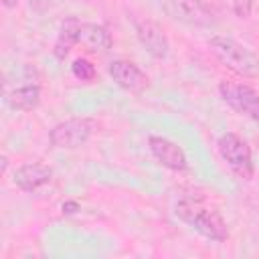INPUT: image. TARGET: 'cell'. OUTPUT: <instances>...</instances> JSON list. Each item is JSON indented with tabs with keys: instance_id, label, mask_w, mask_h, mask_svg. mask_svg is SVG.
Masks as SVG:
<instances>
[{
	"instance_id": "1",
	"label": "cell",
	"mask_w": 259,
	"mask_h": 259,
	"mask_svg": "<svg viewBox=\"0 0 259 259\" xmlns=\"http://www.w3.org/2000/svg\"><path fill=\"white\" fill-rule=\"evenodd\" d=\"M176 217L184 223H188L194 231H198L202 237L210 239V241H217V243H223L229 239V229H227V223L223 221L221 212L217 208H208L204 206L200 200H180L176 204Z\"/></svg>"
},
{
	"instance_id": "2",
	"label": "cell",
	"mask_w": 259,
	"mask_h": 259,
	"mask_svg": "<svg viewBox=\"0 0 259 259\" xmlns=\"http://www.w3.org/2000/svg\"><path fill=\"white\" fill-rule=\"evenodd\" d=\"M208 49L233 73L247 77V79H253L259 75V57L253 51H249L245 45L237 42L235 38L221 36V34L210 36Z\"/></svg>"
},
{
	"instance_id": "3",
	"label": "cell",
	"mask_w": 259,
	"mask_h": 259,
	"mask_svg": "<svg viewBox=\"0 0 259 259\" xmlns=\"http://www.w3.org/2000/svg\"><path fill=\"white\" fill-rule=\"evenodd\" d=\"M97 127L99 123L91 117H71L65 121H59L49 132V142L61 150H75L85 146Z\"/></svg>"
},
{
	"instance_id": "4",
	"label": "cell",
	"mask_w": 259,
	"mask_h": 259,
	"mask_svg": "<svg viewBox=\"0 0 259 259\" xmlns=\"http://www.w3.org/2000/svg\"><path fill=\"white\" fill-rule=\"evenodd\" d=\"M219 154L221 158L229 164V168L243 180H249L253 176V160H251V148L247 146V142L233 134L227 132L219 138Z\"/></svg>"
},
{
	"instance_id": "5",
	"label": "cell",
	"mask_w": 259,
	"mask_h": 259,
	"mask_svg": "<svg viewBox=\"0 0 259 259\" xmlns=\"http://www.w3.org/2000/svg\"><path fill=\"white\" fill-rule=\"evenodd\" d=\"M162 10L172 18L188 26H212L214 12L202 0H160Z\"/></svg>"
},
{
	"instance_id": "6",
	"label": "cell",
	"mask_w": 259,
	"mask_h": 259,
	"mask_svg": "<svg viewBox=\"0 0 259 259\" xmlns=\"http://www.w3.org/2000/svg\"><path fill=\"white\" fill-rule=\"evenodd\" d=\"M219 93L231 109L259 121V93L253 87L239 81H221Z\"/></svg>"
},
{
	"instance_id": "7",
	"label": "cell",
	"mask_w": 259,
	"mask_h": 259,
	"mask_svg": "<svg viewBox=\"0 0 259 259\" xmlns=\"http://www.w3.org/2000/svg\"><path fill=\"white\" fill-rule=\"evenodd\" d=\"M134 30L142 47L154 57V59H164L170 51V42L162 26L150 18H134Z\"/></svg>"
},
{
	"instance_id": "8",
	"label": "cell",
	"mask_w": 259,
	"mask_h": 259,
	"mask_svg": "<svg viewBox=\"0 0 259 259\" xmlns=\"http://www.w3.org/2000/svg\"><path fill=\"white\" fill-rule=\"evenodd\" d=\"M148 146H150V152L152 156L166 168L174 170V172H184L188 170V160H186V154L184 150L174 144L172 140L168 138H162V136H150L148 138Z\"/></svg>"
},
{
	"instance_id": "9",
	"label": "cell",
	"mask_w": 259,
	"mask_h": 259,
	"mask_svg": "<svg viewBox=\"0 0 259 259\" xmlns=\"http://www.w3.org/2000/svg\"><path fill=\"white\" fill-rule=\"evenodd\" d=\"M109 77L125 91H134V93H140L148 87L150 79L148 75L132 61H125V59H115L109 63Z\"/></svg>"
},
{
	"instance_id": "10",
	"label": "cell",
	"mask_w": 259,
	"mask_h": 259,
	"mask_svg": "<svg viewBox=\"0 0 259 259\" xmlns=\"http://www.w3.org/2000/svg\"><path fill=\"white\" fill-rule=\"evenodd\" d=\"M51 178H53V170L47 164H42V162H26V164H22V166H18L14 170L12 182L22 192H34V190L42 188L45 184H49Z\"/></svg>"
},
{
	"instance_id": "11",
	"label": "cell",
	"mask_w": 259,
	"mask_h": 259,
	"mask_svg": "<svg viewBox=\"0 0 259 259\" xmlns=\"http://www.w3.org/2000/svg\"><path fill=\"white\" fill-rule=\"evenodd\" d=\"M81 26L83 22L77 18V16H67L61 26H59V34H57V40H55V47H53V55L63 61L71 49L79 42V34H81Z\"/></svg>"
},
{
	"instance_id": "12",
	"label": "cell",
	"mask_w": 259,
	"mask_h": 259,
	"mask_svg": "<svg viewBox=\"0 0 259 259\" xmlns=\"http://www.w3.org/2000/svg\"><path fill=\"white\" fill-rule=\"evenodd\" d=\"M6 103L16 109V111H32L40 103V85L34 83H24L16 87L14 91H6Z\"/></svg>"
},
{
	"instance_id": "13",
	"label": "cell",
	"mask_w": 259,
	"mask_h": 259,
	"mask_svg": "<svg viewBox=\"0 0 259 259\" xmlns=\"http://www.w3.org/2000/svg\"><path fill=\"white\" fill-rule=\"evenodd\" d=\"M79 42L85 45L89 51H107V49H111L113 38H111V32L103 24L83 22L81 34H79Z\"/></svg>"
},
{
	"instance_id": "14",
	"label": "cell",
	"mask_w": 259,
	"mask_h": 259,
	"mask_svg": "<svg viewBox=\"0 0 259 259\" xmlns=\"http://www.w3.org/2000/svg\"><path fill=\"white\" fill-rule=\"evenodd\" d=\"M71 71L79 81H93L95 75H97L95 65L91 61H87V59H75L73 65H71Z\"/></svg>"
},
{
	"instance_id": "15",
	"label": "cell",
	"mask_w": 259,
	"mask_h": 259,
	"mask_svg": "<svg viewBox=\"0 0 259 259\" xmlns=\"http://www.w3.org/2000/svg\"><path fill=\"white\" fill-rule=\"evenodd\" d=\"M233 10L239 18H249L251 14V0H235L233 2Z\"/></svg>"
},
{
	"instance_id": "16",
	"label": "cell",
	"mask_w": 259,
	"mask_h": 259,
	"mask_svg": "<svg viewBox=\"0 0 259 259\" xmlns=\"http://www.w3.org/2000/svg\"><path fill=\"white\" fill-rule=\"evenodd\" d=\"M77 210H79V204H77L75 200H67V202H63V212L73 214V212H77Z\"/></svg>"
},
{
	"instance_id": "17",
	"label": "cell",
	"mask_w": 259,
	"mask_h": 259,
	"mask_svg": "<svg viewBox=\"0 0 259 259\" xmlns=\"http://www.w3.org/2000/svg\"><path fill=\"white\" fill-rule=\"evenodd\" d=\"M18 2H20V0H2V4H4V8H8V10H12V8H16V6H18Z\"/></svg>"
},
{
	"instance_id": "18",
	"label": "cell",
	"mask_w": 259,
	"mask_h": 259,
	"mask_svg": "<svg viewBox=\"0 0 259 259\" xmlns=\"http://www.w3.org/2000/svg\"><path fill=\"white\" fill-rule=\"evenodd\" d=\"M6 168H8V158H6V156H2V168H0V172L4 174V172H6Z\"/></svg>"
}]
</instances>
